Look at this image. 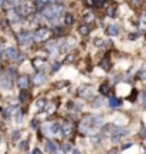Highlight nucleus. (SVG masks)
<instances>
[{
	"label": "nucleus",
	"instance_id": "7ed1b4c3",
	"mask_svg": "<svg viewBox=\"0 0 146 154\" xmlns=\"http://www.w3.org/2000/svg\"><path fill=\"white\" fill-rule=\"evenodd\" d=\"M17 11L22 14V17L33 16V14L36 13V3H31V2H23L22 5L17 7Z\"/></svg>",
	"mask_w": 146,
	"mask_h": 154
},
{
	"label": "nucleus",
	"instance_id": "c756f323",
	"mask_svg": "<svg viewBox=\"0 0 146 154\" xmlns=\"http://www.w3.org/2000/svg\"><path fill=\"white\" fill-rule=\"evenodd\" d=\"M63 34V27L61 26H57V27L54 29V36H61Z\"/></svg>",
	"mask_w": 146,
	"mask_h": 154
},
{
	"label": "nucleus",
	"instance_id": "20e7f679",
	"mask_svg": "<svg viewBox=\"0 0 146 154\" xmlns=\"http://www.w3.org/2000/svg\"><path fill=\"white\" fill-rule=\"evenodd\" d=\"M51 30L47 27H40L36 30V33L33 34V38L37 42V43H44V42H47L50 37H51Z\"/></svg>",
	"mask_w": 146,
	"mask_h": 154
},
{
	"label": "nucleus",
	"instance_id": "a878e982",
	"mask_svg": "<svg viewBox=\"0 0 146 154\" xmlns=\"http://www.w3.org/2000/svg\"><path fill=\"white\" fill-rule=\"evenodd\" d=\"M102 104H104V100H102V99H99V97H97V99L92 101V107H95V109L101 107Z\"/></svg>",
	"mask_w": 146,
	"mask_h": 154
},
{
	"label": "nucleus",
	"instance_id": "5701e85b",
	"mask_svg": "<svg viewBox=\"0 0 146 154\" xmlns=\"http://www.w3.org/2000/svg\"><path fill=\"white\" fill-rule=\"evenodd\" d=\"M107 14H108L109 17H115V16H116V5H114V3H112V5L109 6L108 10H107Z\"/></svg>",
	"mask_w": 146,
	"mask_h": 154
},
{
	"label": "nucleus",
	"instance_id": "cd10ccee",
	"mask_svg": "<svg viewBox=\"0 0 146 154\" xmlns=\"http://www.w3.org/2000/svg\"><path fill=\"white\" fill-rule=\"evenodd\" d=\"M45 104H47V101L44 99H40L37 101V107H38V110H41V109H45Z\"/></svg>",
	"mask_w": 146,
	"mask_h": 154
},
{
	"label": "nucleus",
	"instance_id": "f8f14e48",
	"mask_svg": "<svg viewBox=\"0 0 146 154\" xmlns=\"http://www.w3.org/2000/svg\"><path fill=\"white\" fill-rule=\"evenodd\" d=\"M6 56L9 57V60H16L19 53H17V50L14 47H7L6 49Z\"/></svg>",
	"mask_w": 146,
	"mask_h": 154
},
{
	"label": "nucleus",
	"instance_id": "c85d7f7f",
	"mask_svg": "<svg viewBox=\"0 0 146 154\" xmlns=\"http://www.w3.org/2000/svg\"><path fill=\"white\" fill-rule=\"evenodd\" d=\"M136 97H138V90H133V91L130 93V96H129V101H135Z\"/></svg>",
	"mask_w": 146,
	"mask_h": 154
},
{
	"label": "nucleus",
	"instance_id": "2f4dec72",
	"mask_svg": "<svg viewBox=\"0 0 146 154\" xmlns=\"http://www.w3.org/2000/svg\"><path fill=\"white\" fill-rule=\"evenodd\" d=\"M74 59H75V56H74V54L67 56V57H65V63H72V61H74Z\"/></svg>",
	"mask_w": 146,
	"mask_h": 154
},
{
	"label": "nucleus",
	"instance_id": "0eeeda50",
	"mask_svg": "<svg viewBox=\"0 0 146 154\" xmlns=\"http://www.w3.org/2000/svg\"><path fill=\"white\" fill-rule=\"evenodd\" d=\"M77 93L82 99H89L92 96V87L91 86H81V87H78Z\"/></svg>",
	"mask_w": 146,
	"mask_h": 154
},
{
	"label": "nucleus",
	"instance_id": "49530a36",
	"mask_svg": "<svg viewBox=\"0 0 146 154\" xmlns=\"http://www.w3.org/2000/svg\"><path fill=\"white\" fill-rule=\"evenodd\" d=\"M74 154H81V153H80V150H74Z\"/></svg>",
	"mask_w": 146,
	"mask_h": 154
},
{
	"label": "nucleus",
	"instance_id": "79ce46f5",
	"mask_svg": "<svg viewBox=\"0 0 146 154\" xmlns=\"http://www.w3.org/2000/svg\"><path fill=\"white\" fill-rule=\"evenodd\" d=\"M129 38H130V40H135V38H138V33H132L129 36Z\"/></svg>",
	"mask_w": 146,
	"mask_h": 154
},
{
	"label": "nucleus",
	"instance_id": "72a5a7b5",
	"mask_svg": "<svg viewBox=\"0 0 146 154\" xmlns=\"http://www.w3.org/2000/svg\"><path fill=\"white\" fill-rule=\"evenodd\" d=\"M84 3L88 7H92V6H95V0H84Z\"/></svg>",
	"mask_w": 146,
	"mask_h": 154
},
{
	"label": "nucleus",
	"instance_id": "423d86ee",
	"mask_svg": "<svg viewBox=\"0 0 146 154\" xmlns=\"http://www.w3.org/2000/svg\"><path fill=\"white\" fill-rule=\"evenodd\" d=\"M33 40V36L30 32H22V33H19V36H17V42L20 43V46H28V44L31 43Z\"/></svg>",
	"mask_w": 146,
	"mask_h": 154
},
{
	"label": "nucleus",
	"instance_id": "6ab92c4d",
	"mask_svg": "<svg viewBox=\"0 0 146 154\" xmlns=\"http://www.w3.org/2000/svg\"><path fill=\"white\" fill-rule=\"evenodd\" d=\"M31 63H33V67H34L36 70H40V67L44 66V60H43V59H38V57H37V59H34Z\"/></svg>",
	"mask_w": 146,
	"mask_h": 154
},
{
	"label": "nucleus",
	"instance_id": "4468645a",
	"mask_svg": "<svg viewBox=\"0 0 146 154\" xmlns=\"http://www.w3.org/2000/svg\"><path fill=\"white\" fill-rule=\"evenodd\" d=\"M45 150L48 151V153L54 154L57 150H58V144L55 143V141H47V144H45Z\"/></svg>",
	"mask_w": 146,
	"mask_h": 154
},
{
	"label": "nucleus",
	"instance_id": "c9c22d12",
	"mask_svg": "<svg viewBox=\"0 0 146 154\" xmlns=\"http://www.w3.org/2000/svg\"><path fill=\"white\" fill-rule=\"evenodd\" d=\"M58 69H60V63H58V61H55L54 64H53V73H55Z\"/></svg>",
	"mask_w": 146,
	"mask_h": 154
},
{
	"label": "nucleus",
	"instance_id": "8fccbe9b",
	"mask_svg": "<svg viewBox=\"0 0 146 154\" xmlns=\"http://www.w3.org/2000/svg\"><path fill=\"white\" fill-rule=\"evenodd\" d=\"M0 60H1V56H0Z\"/></svg>",
	"mask_w": 146,
	"mask_h": 154
},
{
	"label": "nucleus",
	"instance_id": "a19ab883",
	"mask_svg": "<svg viewBox=\"0 0 146 154\" xmlns=\"http://www.w3.org/2000/svg\"><path fill=\"white\" fill-rule=\"evenodd\" d=\"M94 43L97 44V46H102V40H101V38H95V42H94Z\"/></svg>",
	"mask_w": 146,
	"mask_h": 154
},
{
	"label": "nucleus",
	"instance_id": "39448f33",
	"mask_svg": "<svg viewBox=\"0 0 146 154\" xmlns=\"http://www.w3.org/2000/svg\"><path fill=\"white\" fill-rule=\"evenodd\" d=\"M41 130H43L44 136H48V137H51V136H55V134L60 131V126H58V123H53V121H50V123L43 124Z\"/></svg>",
	"mask_w": 146,
	"mask_h": 154
},
{
	"label": "nucleus",
	"instance_id": "a18cd8bd",
	"mask_svg": "<svg viewBox=\"0 0 146 154\" xmlns=\"http://www.w3.org/2000/svg\"><path fill=\"white\" fill-rule=\"evenodd\" d=\"M143 107L146 109V96H143Z\"/></svg>",
	"mask_w": 146,
	"mask_h": 154
},
{
	"label": "nucleus",
	"instance_id": "ea45409f",
	"mask_svg": "<svg viewBox=\"0 0 146 154\" xmlns=\"http://www.w3.org/2000/svg\"><path fill=\"white\" fill-rule=\"evenodd\" d=\"M139 77L141 79H143V77H146V69H142L141 73H139Z\"/></svg>",
	"mask_w": 146,
	"mask_h": 154
},
{
	"label": "nucleus",
	"instance_id": "393cba45",
	"mask_svg": "<svg viewBox=\"0 0 146 154\" xmlns=\"http://www.w3.org/2000/svg\"><path fill=\"white\" fill-rule=\"evenodd\" d=\"M48 106L50 107H47V106H45V110H47V113H48V114H53V113H54L55 110H57V101H51V103H48Z\"/></svg>",
	"mask_w": 146,
	"mask_h": 154
},
{
	"label": "nucleus",
	"instance_id": "2eb2a0df",
	"mask_svg": "<svg viewBox=\"0 0 146 154\" xmlns=\"http://www.w3.org/2000/svg\"><path fill=\"white\" fill-rule=\"evenodd\" d=\"M44 80H45V76H44L43 73H37V74H34L33 76V83L34 84H43L44 83Z\"/></svg>",
	"mask_w": 146,
	"mask_h": 154
},
{
	"label": "nucleus",
	"instance_id": "6e6552de",
	"mask_svg": "<svg viewBox=\"0 0 146 154\" xmlns=\"http://www.w3.org/2000/svg\"><path fill=\"white\" fill-rule=\"evenodd\" d=\"M28 84H30V77L26 76V74H22V76L17 79V86L22 88H27L28 87Z\"/></svg>",
	"mask_w": 146,
	"mask_h": 154
},
{
	"label": "nucleus",
	"instance_id": "e433bc0d",
	"mask_svg": "<svg viewBox=\"0 0 146 154\" xmlns=\"http://www.w3.org/2000/svg\"><path fill=\"white\" fill-rule=\"evenodd\" d=\"M64 0H48V3H51V5H61Z\"/></svg>",
	"mask_w": 146,
	"mask_h": 154
},
{
	"label": "nucleus",
	"instance_id": "a211bd4d",
	"mask_svg": "<svg viewBox=\"0 0 146 154\" xmlns=\"http://www.w3.org/2000/svg\"><path fill=\"white\" fill-rule=\"evenodd\" d=\"M89 32H91V29H89V26H88L87 23L78 27V33L81 34V36H88V34H89Z\"/></svg>",
	"mask_w": 146,
	"mask_h": 154
},
{
	"label": "nucleus",
	"instance_id": "09e8293b",
	"mask_svg": "<svg viewBox=\"0 0 146 154\" xmlns=\"http://www.w3.org/2000/svg\"><path fill=\"white\" fill-rule=\"evenodd\" d=\"M0 77H1V67H0Z\"/></svg>",
	"mask_w": 146,
	"mask_h": 154
},
{
	"label": "nucleus",
	"instance_id": "c03bdc74",
	"mask_svg": "<svg viewBox=\"0 0 146 154\" xmlns=\"http://www.w3.org/2000/svg\"><path fill=\"white\" fill-rule=\"evenodd\" d=\"M22 120H23V116H22V114H19V116H17V123H20Z\"/></svg>",
	"mask_w": 146,
	"mask_h": 154
},
{
	"label": "nucleus",
	"instance_id": "37998d69",
	"mask_svg": "<svg viewBox=\"0 0 146 154\" xmlns=\"http://www.w3.org/2000/svg\"><path fill=\"white\" fill-rule=\"evenodd\" d=\"M31 154H43V153H41V151H40L38 149H36V150H33V153H31Z\"/></svg>",
	"mask_w": 146,
	"mask_h": 154
},
{
	"label": "nucleus",
	"instance_id": "58836bf2",
	"mask_svg": "<svg viewBox=\"0 0 146 154\" xmlns=\"http://www.w3.org/2000/svg\"><path fill=\"white\" fill-rule=\"evenodd\" d=\"M60 84H57V87H64V86H68V82H58Z\"/></svg>",
	"mask_w": 146,
	"mask_h": 154
},
{
	"label": "nucleus",
	"instance_id": "f704fd0d",
	"mask_svg": "<svg viewBox=\"0 0 146 154\" xmlns=\"http://www.w3.org/2000/svg\"><path fill=\"white\" fill-rule=\"evenodd\" d=\"M67 47H68L67 43H63L61 46H60V53H65V51H67Z\"/></svg>",
	"mask_w": 146,
	"mask_h": 154
},
{
	"label": "nucleus",
	"instance_id": "f3484780",
	"mask_svg": "<svg viewBox=\"0 0 146 154\" xmlns=\"http://www.w3.org/2000/svg\"><path fill=\"white\" fill-rule=\"evenodd\" d=\"M11 82H13V77H10L7 74V76L1 80V84H0V86L3 88H11Z\"/></svg>",
	"mask_w": 146,
	"mask_h": 154
},
{
	"label": "nucleus",
	"instance_id": "9d476101",
	"mask_svg": "<svg viewBox=\"0 0 146 154\" xmlns=\"http://www.w3.org/2000/svg\"><path fill=\"white\" fill-rule=\"evenodd\" d=\"M9 20H10L11 23H19L22 20V14H20L16 9H10V10H9Z\"/></svg>",
	"mask_w": 146,
	"mask_h": 154
},
{
	"label": "nucleus",
	"instance_id": "412c9836",
	"mask_svg": "<svg viewBox=\"0 0 146 154\" xmlns=\"http://www.w3.org/2000/svg\"><path fill=\"white\" fill-rule=\"evenodd\" d=\"M28 100H30V93H28L26 88H23V91L20 93V101L26 103V101H28Z\"/></svg>",
	"mask_w": 146,
	"mask_h": 154
},
{
	"label": "nucleus",
	"instance_id": "f03ea898",
	"mask_svg": "<svg viewBox=\"0 0 146 154\" xmlns=\"http://www.w3.org/2000/svg\"><path fill=\"white\" fill-rule=\"evenodd\" d=\"M63 13H64V7L61 5H50V6H45V7L41 9V14H43L45 19L51 20V22L57 20Z\"/></svg>",
	"mask_w": 146,
	"mask_h": 154
},
{
	"label": "nucleus",
	"instance_id": "b1692460",
	"mask_svg": "<svg viewBox=\"0 0 146 154\" xmlns=\"http://www.w3.org/2000/svg\"><path fill=\"white\" fill-rule=\"evenodd\" d=\"M121 106V100L116 99V97H111L109 99V107H112V109H115V107H119Z\"/></svg>",
	"mask_w": 146,
	"mask_h": 154
},
{
	"label": "nucleus",
	"instance_id": "bb28decb",
	"mask_svg": "<svg viewBox=\"0 0 146 154\" xmlns=\"http://www.w3.org/2000/svg\"><path fill=\"white\" fill-rule=\"evenodd\" d=\"M130 3H132V6L135 9H139V7L143 6V0H130Z\"/></svg>",
	"mask_w": 146,
	"mask_h": 154
},
{
	"label": "nucleus",
	"instance_id": "ddd939ff",
	"mask_svg": "<svg viewBox=\"0 0 146 154\" xmlns=\"http://www.w3.org/2000/svg\"><path fill=\"white\" fill-rule=\"evenodd\" d=\"M99 93L102 94V96L111 94V84H109V83H102V84L99 86Z\"/></svg>",
	"mask_w": 146,
	"mask_h": 154
},
{
	"label": "nucleus",
	"instance_id": "f257e3e1",
	"mask_svg": "<svg viewBox=\"0 0 146 154\" xmlns=\"http://www.w3.org/2000/svg\"><path fill=\"white\" fill-rule=\"evenodd\" d=\"M102 123V119L98 116H87L82 119L81 124H80V131L84 134H94L98 131V128H101Z\"/></svg>",
	"mask_w": 146,
	"mask_h": 154
},
{
	"label": "nucleus",
	"instance_id": "1a4fd4ad",
	"mask_svg": "<svg viewBox=\"0 0 146 154\" xmlns=\"http://www.w3.org/2000/svg\"><path fill=\"white\" fill-rule=\"evenodd\" d=\"M72 133H74V124L71 121H65V124L63 126V134H64V137H70V136H72Z\"/></svg>",
	"mask_w": 146,
	"mask_h": 154
},
{
	"label": "nucleus",
	"instance_id": "aec40b11",
	"mask_svg": "<svg viewBox=\"0 0 146 154\" xmlns=\"http://www.w3.org/2000/svg\"><path fill=\"white\" fill-rule=\"evenodd\" d=\"M95 20V16H94V13L91 11H87V13H84V22L85 23H92Z\"/></svg>",
	"mask_w": 146,
	"mask_h": 154
},
{
	"label": "nucleus",
	"instance_id": "9b49d317",
	"mask_svg": "<svg viewBox=\"0 0 146 154\" xmlns=\"http://www.w3.org/2000/svg\"><path fill=\"white\" fill-rule=\"evenodd\" d=\"M99 66L102 67L105 72H108V70H111V59H109V54L107 53V54L104 56V59L101 60V63H99Z\"/></svg>",
	"mask_w": 146,
	"mask_h": 154
},
{
	"label": "nucleus",
	"instance_id": "473e14b6",
	"mask_svg": "<svg viewBox=\"0 0 146 154\" xmlns=\"http://www.w3.org/2000/svg\"><path fill=\"white\" fill-rule=\"evenodd\" d=\"M7 74H9V76H10V77L16 76V69H14V67H10V69L7 70Z\"/></svg>",
	"mask_w": 146,
	"mask_h": 154
},
{
	"label": "nucleus",
	"instance_id": "4c0bfd02",
	"mask_svg": "<svg viewBox=\"0 0 146 154\" xmlns=\"http://www.w3.org/2000/svg\"><path fill=\"white\" fill-rule=\"evenodd\" d=\"M141 137H142V138H146V128H145V127H142V130H141Z\"/></svg>",
	"mask_w": 146,
	"mask_h": 154
},
{
	"label": "nucleus",
	"instance_id": "de8ad7c7",
	"mask_svg": "<svg viewBox=\"0 0 146 154\" xmlns=\"http://www.w3.org/2000/svg\"><path fill=\"white\" fill-rule=\"evenodd\" d=\"M4 5V0H0V6H3Z\"/></svg>",
	"mask_w": 146,
	"mask_h": 154
},
{
	"label": "nucleus",
	"instance_id": "dca6fc26",
	"mask_svg": "<svg viewBox=\"0 0 146 154\" xmlns=\"http://www.w3.org/2000/svg\"><path fill=\"white\" fill-rule=\"evenodd\" d=\"M105 32H107L108 36H116V34L119 33V29H118V26H115V24H109Z\"/></svg>",
	"mask_w": 146,
	"mask_h": 154
},
{
	"label": "nucleus",
	"instance_id": "7c9ffc66",
	"mask_svg": "<svg viewBox=\"0 0 146 154\" xmlns=\"http://www.w3.org/2000/svg\"><path fill=\"white\" fill-rule=\"evenodd\" d=\"M45 3H48V0H36V5H37L38 7H43V6H45Z\"/></svg>",
	"mask_w": 146,
	"mask_h": 154
},
{
	"label": "nucleus",
	"instance_id": "4be33fe9",
	"mask_svg": "<svg viewBox=\"0 0 146 154\" xmlns=\"http://www.w3.org/2000/svg\"><path fill=\"white\" fill-rule=\"evenodd\" d=\"M72 23H74V16L71 13H67L64 16V24L65 26H71Z\"/></svg>",
	"mask_w": 146,
	"mask_h": 154
}]
</instances>
